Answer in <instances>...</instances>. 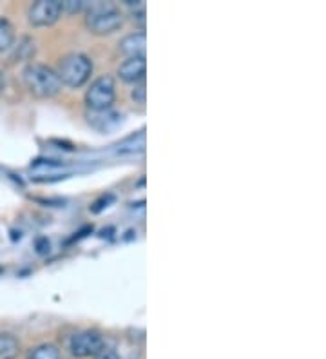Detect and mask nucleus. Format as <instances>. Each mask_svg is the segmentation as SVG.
<instances>
[{"label":"nucleus","mask_w":326,"mask_h":359,"mask_svg":"<svg viewBox=\"0 0 326 359\" xmlns=\"http://www.w3.org/2000/svg\"><path fill=\"white\" fill-rule=\"evenodd\" d=\"M24 86L35 98H53L62 91L57 71L43 64H29L22 73Z\"/></svg>","instance_id":"nucleus-1"},{"label":"nucleus","mask_w":326,"mask_h":359,"mask_svg":"<svg viewBox=\"0 0 326 359\" xmlns=\"http://www.w3.org/2000/svg\"><path fill=\"white\" fill-rule=\"evenodd\" d=\"M57 75L62 86L79 89L89 82L93 75V60L83 53H71L65 55L58 64Z\"/></svg>","instance_id":"nucleus-2"},{"label":"nucleus","mask_w":326,"mask_h":359,"mask_svg":"<svg viewBox=\"0 0 326 359\" xmlns=\"http://www.w3.org/2000/svg\"><path fill=\"white\" fill-rule=\"evenodd\" d=\"M86 26L95 35H111L123 26V15L114 4L95 2L87 8Z\"/></svg>","instance_id":"nucleus-3"},{"label":"nucleus","mask_w":326,"mask_h":359,"mask_svg":"<svg viewBox=\"0 0 326 359\" xmlns=\"http://www.w3.org/2000/svg\"><path fill=\"white\" fill-rule=\"evenodd\" d=\"M116 100V82L111 75H102L86 91V105L89 111L111 109Z\"/></svg>","instance_id":"nucleus-4"},{"label":"nucleus","mask_w":326,"mask_h":359,"mask_svg":"<svg viewBox=\"0 0 326 359\" xmlns=\"http://www.w3.org/2000/svg\"><path fill=\"white\" fill-rule=\"evenodd\" d=\"M62 2L60 0H39L29 6L27 18L29 24L35 27L53 26L62 17Z\"/></svg>","instance_id":"nucleus-5"},{"label":"nucleus","mask_w":326,"mask_h":359,"mask_svg":"<svg viewBox=\"0 0 326 359\" xmlns=\"http://www.w3.org/2000/svg\"><path fill=\"white\" fill-rule=\"evenodd\" d=\"M104 337L98 330H82L69 341V351L74 358H91L104 348Z\"/></svg>","instance_id":"nucleus-6"},{"label":"nucleus","mask_w":326,"mask_h":359,"mask_svg":"<svg viewBox=\"0 0 326 359\" xmlns=\"http://www.w3.org/2000/svg\"><path fill=\"white\" fill-rule=\"evenodd\" d=\"M145 73H147L145 58H127L118 67V75L127 83L142 82V80H145Z\"/></svg>","instance_id":"nucleus-7"},{"label":"nucleus","mask_w":326,"mask_h":359,"mask_svg":"<svg viewBox=\"0 0 326 359\" xmlns=\"http://www.w3.org/2000/svg\"><path fill=\"white\" fill-rule=\"evenodd\" d=\"M87 122L89 126L100 133H107L111 129H114L116 126H120L122 122V114L116 113L113 109H105V111H89L87 113Z\"/></svg>","instance_id":"nucleus-8"},{"label":"nucleus","mask_w":326,"mask_h":359,"mask_svg":"<svg viewBox=\"0 0 326 359\" xmlns=\"http://www.w3.org/2000/svg\"><path fill=\"white\" fill-rule=\"evenodd\" d=\"M145 46H147V35L144 29H140L123 36L120 42V51L127 55V58H145Z\"/></svg>","instance_id":"nucleus-9"},{"label":"nucleus","mask_w":326,"mask_h":359,"mask_svg":"<svg viewBox=\"0 0 326 359\" xmlns=\"http://www.w3.org/2000/svg\"><path fill=\"white\" fill-rule=\"evenodd\" d=\"M20 352V343L13 334H0V359H15Z\"/></svg>","instance_id":"nucleus-10"},{"label":"nucleus","mask_w":326,"mask_h":359,"mask_svg":"<svg viewBox=\"0 0 326 359\" xmlns=\"http://www.w3.org/2000/svg\"><path fill=\"white\" fill-rule=\"evenodd\" d=\"M27 359H62V355L57 345H53V343H43V345L31 348L29 354H27Z\"/></svg>","instance_id":"nucleus-11"},{"label":"nucleus","mask_w":326,"mask_h":359,"mask_svg":"<svg viewBox=\"0 0 326 359\" xmlns=\"http://www.w3.org/2000/svg\"><path fill=\"white\" fill-rule=\"evenodd\" d=\"M15 44V29L8 18L0 17V53L8 51Z\"/></svg>","instance_id":"nucleus-12"},{"label":"nucleus","mask_w":326,"mask_h":359,"mask_svg":"<svg viewBox=\"0 0 326 359\" xmlns=\"http://www.w3.org/2000/svg\"><path fill=\"white\" fill-rule=\"evenodd\" d=\"M91 2H86V0H65L62 2V11H67V13H80L83 9L89 8Z\"/></svg>","instance_id":"nucleus-13"},{"label":"nucleus","mask_w":326,"mask_h":359,"mask_svg":"<svg viewBox=\"0 0 326 359\" xmlns=\"http://www.w3.org/2000/svg\"><path fill=\"white\" fill-rule=\"evenodd\" d=\"M130 95H133V100L144 105L145 104V95H147V89H145V80L135 83V89H133V93H130Z\"/></svg>","instance_id":"nucleus-14"},{"label":"nucleus","mask_w":326,"mask_h":359,"mask_svg":"<svg viewBox=\"0 0 326 359\" xmlns=\"http://www.w3.org/2000/svg\"><path fill=\"white\" fill-rule=\"evenodd\" d=\"M95 359H122L120 355H118L116 351H113V348H107V346H104L98 354L95 355Z\"/></svg>","instance_id":"nucleus-15"},{"label":"nucleus","mask_w":326,"mask_h":359,"mask_svg":"<svg viewBox=\"0 0 326 359\" xmlns=\"http://www.w3.org/2000/svg\"><path fill=\"white\" fill-rule=\"evenodd\" d=\"M4 86H6V76L4 73H0V91L4 89Z\"/></svg>","instance_id":"nucleus-16"}]
</instances>
